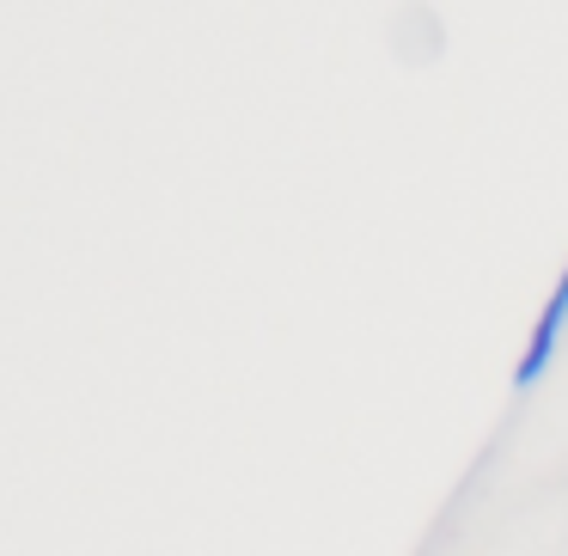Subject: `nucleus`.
<instances>
[{"instance_id": "obj_1", "label": "nucleus", "mask_w": 568, "mask_h": 556, "mask_svg": "<svg viewBox=\"0 0 568 556\" xmlns=\"http://www.w3.org/2000/svg\"><path fill=\"white\" fill-rule=\"evenodd\" d=\"M562 336H568V263H562V275H556V287L544 294L538 319H531V336H526V348H519V361H514V392H519V397H526L531 385H538L544 373L556 367V355H562Z\"/></svg>"}]
</instances>
